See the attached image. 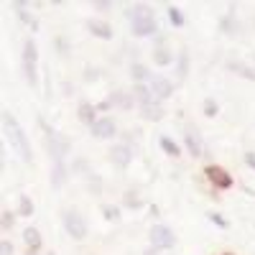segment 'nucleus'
<instances>
[{
    "label": "nucleus",
    "mask_w": 255,
    "mask_h": 255,
    "mask_svg": "<svg viewBox=\"0 0 255 255\" xmlns=\"http://www.w3.org/2000/svg\"><path fill=\"white\" fill-rule=\"evenodd\" d=\"M0 120H3V128H5V138L8 143L15 148V153L23 158L26 163H33V151H31V143L26 138V130L20 128V123L15 120V115L10 110H3L0 113Z\"/></svg>",
    "instance_id": "1"
},
{
    "label": "nucleus",
    "mask_w": 255,
    "mask_h": 255,
    "mask_svg": "<svg viewBox=\"0 0 255 255\" xmlns=\"http://www.w3.org/2000/svg\"><path fill=\"white\" fill-rule=\"evenodd\" d=\"M38 125H41V130H44V135H46V145H49V153H51L54 163H61L64 158H67V153H69V138L56 133L44 118H38Z\"/></svg>",
    "instance_id": "2"
},
{
    "label": "nucleus",
    "mask_w": 255,
    "mask_h": 255,
    "mask_svg": "<svg viewBox=\"0 0 255 255\" xmlns=\"http://www.w3.org/2000/svg\"><path fill=\"white\" fill-rule=\"evenodd\" d=\"M130 18H133V26L130 31L135 36H153L156 33V18H153V10L151 8H145V5H135L130 10Z\"/></svg>",
    "instance_id": "3"
},
{
    "label": "nucleus",
    "mask_w": 255,
    "mask_h": 255,
    "mask_svg": "<svg viewBox=\"0 0 255 255\" xmlns=\"http://www.w3.org/2000/svg\"><path fill=\"white\" fill-rule=\"evenodd\" d=\"M61 222H64V230H67V235L72 240H84L87 238V232H90L87 220H84L77 209H64L61 212Z\"/></svg>",
    "instance_id": "4"
},
{
    "label": "nucleus",
    "mask_w": 255,
    "mask_h": 255,
    "mask_svg": "<svg viewBox=\"0 0 255 255\" xmlns=\"http://www.w3.org/2000/svg\"><path fill=\"white\" fill-rule=\"evenodd\" d=\"M36 67H38L36 44H33V41H26V44H23V74H26L31 87H38V72H36Z\"/></svg>",
    "instance_id": "5"
},
{
    "label": "nucleus",
    "mask_w": 255,
    "mask_h": 255,
    "mask_svg": "<svg viewBox=\"0 0 255 255\" xmlns=\"http://www.w3.org/2000/svg\"><path fill=\"white\" fill-rule=\"evenodd\" d=\"M148 238H151V245L156 250H168V248H174V243H176V235H174V230L168 225H153L151 232H148Z\"/></svg>",
    "instance_id": "6"
},
{
    "label": "nucleus",
    "mask_w": 255,
    "mask_h": 255,
    "mask_svg": "<svg viewBox=\"0 0 255 255\" xmlns=\"http://www.w3.org/2000/svg\"><path fill=\"white\" fill-rule=\"evenodd\" d=\"M204 174H207V179H209V184L215 186V189H230L232 186V176H230V171H225L222 166H207L204 168Z\"/></svg>",
    "instance_id": "7"
},
{
    "label": "nucleus",
    "mask_w": 255,
    "mask_h": 255,
    "mask_svg": "<svg viewBox=\"0 0 255 255\" xmlns=\"http://www.w3.org/2000/svg\"><path fill=\"white\" fill-rule=\"evenodd\" d=\"M90 130H92V135H95V138L108 140V138H115L118 125H115V120H113V118H97V120H95V125L90 128Z\"/></svg>",
    "instance_id": "8"
},
{
    "label": "nucleus",
    "mask_w": 255,
    "mask_h": 255,
    "mask_svg": "<svg viewBox=\"0 0 255 255\" xmlns=\"http://www.w3.org/2000/svg\"><path fill=\"white\" fill-rule=\"evenodd\" d=\"M184 140H186L189 153L194 156V158H199V156L204 153V143H202V138H199V133H197L194 125H186V128H184Z\"/></svg>",
    "instance_id": "9"
},
{
    "label": "nucleus",
    "mask_w": 255,
    "mask_h": 255,
    "mask_svg": "<svg viewBox=\"0 0 255 255\" xmlns=\"http://www.w3.org/2000/svg\"><path fill=\"white\" fill-rule=\"evenodd\" d=\"M148 87H151V92H153L156 100H166V97H171V95H174V84L168 82L166 77H153Z\"/></svg>",
    "instance_id": "10"
},
{
    "label": "nucleus",
    "mask_w": 255,
    "mask_h": 255,
    "mask_svg": "<svg viewBox=\"0 0 255 255\" xmlns=\"http://www.w3.org/2000/svg\"><path fill=\"white\" fill-rule=\"evenodd\" d=\"M110 161L118 166V168H128V163L133 161V151L128 145H113L110 148Z\"/></svg>",
    "instance_id": "11"
},
{
    "label": "nucleus",
    "mask_w": 255,
    "mask_h": 255,
    "mask_svg": "<svg viewBox=\"0 0 255 255\" xmlns=\"http://www.w3.org/2000/svg\"><path fill=\"white\" fill-rule=\"evenodd\" d=\"M108 102H110V108L115 105V108H120V110H130L133 105H135V97H133V92H125V90H115L110 97H108Z\"/></svg>",
    "instance_id": "12"
},
{
    "label": "nucleus",
    "mask_w": 255,
    "mask_h": 255,
    "mask_svg": "<svg viewBox=\"0 0 255 255\" xmlns=\"http://www.w3.org/2000/svg\"><path fill=\"white\" fill-rule=\"evenodd\" d=\"M87 31L90 33H95L97 38H113V28L105 23V20H97V18H92V20H87Z\"/></svg>",
    "instance_id": "13"
},
{
    "label": "nucleus",
    "mask_w": 255,
    "mask_h": 255,
    "mask_svg": "<svg viewBox=\"0 0 255 255\" xmlns=\"http://www.w3.org/2000/svg\"><path fill=\"white\" fill-rule=\"evenodd\" d=\"M23 243H26V248L31 250V253H36V250H41V232L36 230V227H26L23 230Z\"/></svg>",
    "instance_id": "14"
},
{
    "label": "nucleus",
    "mask_w": 255,
    "mask_h": 255,
    "mask_svg": "<svg viewBox=\"0 0 255 255\" xmlns=\"http://www.w3.org/2000/svg\"><path fill=\"white\" fill-rule=\"evenodd\" d=\"M133 97H135V100H140V105H151V102H158V100L153 97L151 87H148V84H143V82L133 87Z\"/></svg>",
    "instance_id": "15"
},
{
    "label": "nucleus",
    "mask_w": 255,
    "mask_h": 255,
    "mask_svg": "<svg viewBox=\"0 0 255 255\" xmlns=\"http://www.w3.org/2000/svg\"><path fill=\"white\" fill-rule=\"evenodd\" d=\"M140 115L145 120H161L163 118V108L158 102H151V105H140Z\"/></svg>",
    "instance_id": "16"
},
{
    "label": "nucleus",
    "mask_w": 255,
    "mask_h": 255,
    "mask_svg": "<svg viewBox=\"0 0 255 255\" xmlns=\"http://www.w3.org/2000/svg\"><path fill=\"white\" fill-rule=\"evenodd\" d=\"M95 110H97V108H92V105L84 102V105H79V113H77V115H79V120H82L84 125H90V128H92V125H95V120H97Z\"/></svg>",
    "instance_id": "17"
},
{
    "label": "nucleus",
    "mask_w": 255,
    "mask_h": 255,
    "mask_svg": "<svg viewBox=\"0 0 255 255\" xmlns=\"http://www.w3.org/2000/svg\"><path fill=\"white\" fill-rule=\"evenodd\" d=\"M18 215H23V217H31L33 215V199L31 197L20 194V199H18Z\"/></svg>",
    "instance_id": "18"
},
{
    "label": "nucleus",
    "mask_w": 255,
    "mask_h": 255,
    "mask_svg": "<svg viewBox=\"0 0 255 255\" xmlns=\"http://www.w3.org/2000/svg\"><path fill=\"white\" fill-rule=\"evenodd\" d=\"M153 61L158 64V67H168V64H171V51H168L166 46H158L153 51Z\"/></svg>",
    "instance_id": "19"
},
{
    "label": "nucleus",
    "mask_w": 255,
    "mask_h": 255,
    "mask_svg": "<svg viewBox=\"0 0 255 255\" xmlns=\"http://www.w3.org/2000/svg\"><path fill=\"white\" fill-rule=\"evenodd\" d=\"M161 148H163L168 156H179V153H181V148L176 145V140H171L168 135H161Z\"/></svg>",
    "instance_id": "20"
},
{
    "label": "nucleus",
    "mask_w": 255,
    "mask_h": 255,
    "mask_svg": "<svg viewBox=\"0 0 255 255\" xmlns=\"http://www.w3.org/2000/svg\"><path fill=\"white\" fill-rule=\"evenodd\" d=\"M15 10H18V15H20V20H23V23H28L33 31L38 28V20H36V18H33L28 10H23V5H20V3H15Z\"/></svg>",
    "instance_id": "21"
},
{
    "label": "nucleus",
    "mask_w": 255,
    "mask_h": 255,
    "mask_svg": "<svg viewBox=\"0 0 255 255\" xmlns=\"http://www.w3.org/2000/svg\"><path fill=\"white\" fill-rule=\"evenodd\" d=\"M130 74H133V79H138V84H140V79H153L151 72H148V67H143V64H133Z\"/></svg>",
    "instance_id": "22"
},
{
    "label": "nucleus",
    "mask_w": 255,
    "mask_h": 255,
    "mask_svg": "<svg viewBox=\"0 0 255 255\" xmlns=\"http://www.w3.org/2000/svg\"><path fill=\"white\" fill-rule=\"evenodd\" d=\"M123 202H125L128 207H130V209H138V207L143 204V199L138 197V191H133V189H130V191H125V197H123Z\"/></svg>",
    "instance_id": "23"
},
{
    "label": "nucleus",
    "mask_w": 255,
    "mask_h": 255,
    "mask_svg": "<svg viewBox=\"0 0 255 255\" xmlns=\"http://www.w3.org/2000/svg\"><path fill=\"white\" fill-rule=\"evenodd\" d=\"M230 69H232V72H238V74H240V77H245V79H255V72H253V69H248L245 64H240V61H232V64H230Z\"/></svg>",
    "instance_id": "24"
},
{
    "label": "nucleus",
    "mask_w": 255,
    "mask_h": 255,
    "mask_svg": "<svg viewBox=\"0 0 255 255\" xmlns=\"http://www.w3.org/2000/svg\"><path fill=\"white\" fill-rule=\"evenodd\" d=\"M202 110H204V115H207V118H215V115L220 113V108H217V100L207 97V100L202 102Z\"/></svg>",
    "instance_id": "25"
},
{
    "label": "nucleus",
    "mask_w": 255,
    "mask_h": 255,
    "mask_svg": "<svg viewBox=\"0 0 255 255\" xmlns=\"http://www.w3.org/2000/svg\"><path fill=\"white\" fill-rule=\"evenodd\" d=\"M102 217L108 220V222H118V220H120V209L113 207V204H105V207H102Z\"/></svg>",
    "instance_id": "26"
},
{
    "label": "nucleus",
    "mask_w": 255,
    "mask_h": 255,
    "mask_svg": "<svg viewBox=\"0 0 255 255\" xmlns=\"http://www.w3.org/2000/svg\"><path fill=\"white\" fill-rule=\"evenodd\" d=\"M168 18H171V23H174L176 28H181V26H184V13H181L179 8L168 5Z\"/></svg>",
    "instance_id": "27"
},
{
    "label": "nucleus",
    "mask_w": 255,
    "mask_h": 255,
    "mask_svg": "<svg viewBox=\"0 0 255 255\" xmlns=\"http://www.w3.org/2000/svg\"><path fill=\"white\" fill-rule=\"evenodd\" d=\"M61 181H64V163H56V168H54V186H61Z\"/></svg>",
    "instance_id": "28"
},
{
    "label": "nucleus",
    "mask_w": 255,
    "mask_h": 255,
    "mask_svg": "<svg viewBox=\"0 0 255 255\" xmlns=\"http://www.w3.org/2000/svg\"><path fill=\"white\" fill-rule=\"evenodd\" d=\"M90 191H92L95 197L102 191V181H100V176H90Z\"/></svg>",
    "instance_id": "29"
},
{
    "label": "nucleus",
    "mask_w": 255,
    "mask_h": 255,
    "mask_svg": "<svg viewBox=\"0 0 255 255\" xmlns=\"http://www.w3.org/2000/svg\"><path fill=\"white\" fill-rule=\"evenodd\" d=\"M13 215H10V212H3V215H0V227H5V230H10L13 227Z\"/></svg>",
    "instance_id": "30"
},
{
    "label": "nucleus",
    "mask_w": 255,
    "mask_h": 255,
    "mask_svg": "<svg viewBox=\"0 0 255 255\" xmlns=\"http://www.w3.org/2000/svg\"><path fill=\"white\" fill-rule=\"evenodd\" d=\"M0 255H13V245L8 240H0Z\"/></svg>",
    "instance_id": "31"
},
{
    "label": "nucleus",
    "mask_w": 255,
    "mask_h": 255,
    "mask_svg": "<svg viewBox=\"0 0 255 255\" xmlns=\"http://www.w3.org/2000/svg\"><path fill=\"white\" fill-rule=\"evenodd\" d=\"M207 217H209L212 222H215V225H220V227H227V222H225V220H222L220 215H215V212H209V215H207Z\"/></svg>",
    "instance_id": "32"
},
{
    "label": "nucleus",
    "mask_w": 255,
    "mask_h": 255,
    "mask_svg": "<svg viewBox=\"0 0 255 255\" xmlns=\"http://www.w3.org/2000/svg\"><path fill=\"white\" fill-rule=\"evenodd\" d=\"M74 168H77V171H82V174H84V171H87V168H90V163H87V161H84V158H77V163H74Z\"/></svg>",
    "instance_id": "33"
},
{
    "label": "nucleus",
    "mask_w": 255,
    "mask_h": 255,
    "mask_svg": "<svg viewBox=\"0 0 255 255\" xmlns=\"http://www.w3.org/2000/svg\"><path fill=\"white\" fill-rule=\"evenodd\" d=\"M186 74V54H181V61H179V77Z\"/></svg>",
    "instance_id": "34"
},
{
    "label": "nucleus",
    "mask_w": 255,
    "mask_h": 255,
    "mask_svg": "<svg viewBox=\"0 0 255 255\" xmlns=\"http://www.w3.org/2000/svg\"><path fill=\"white\" fill-rule=\"evenodd\" d=\"M245 163L255 168V153H253V151H248V153H245Z\"/></svg>",
    "instance_id": "35"
},
{
    "label": "nucleus",
    "mask_w": 255,
    "mask_h": 255,
    "mask_svg": "<svg viewBox=\"0 0 255 255\" xmlns=\"http://www.w3.org/2000/svg\"><path fill=\"white\" fill-rule=\"evenodd\" d=\"M56 44H59V51H61V54L69 51V46H64V38H56Z\"/></svg>",
    "instance_id": "36"
},
{
    "label": "nucleus",
    "mask_w": 255,
    "mask_h": 255,
    "mask_svg": "<svg viewBox=\"0 0 255 255\" xmlns=\"http://www.w3.org/2000/svg\"><path fill=\"white\" fill-rule=\"evenodd\" d=\"M31 255H36V253H31Z\"/></svg>",
    "instance_id": "37"
},
{
    "label": "nucleus",
    "mask_w": 255,
    "mask_h": 255,
    "mask_svg": "<svg viewBox=\"0 0 255 255\" xmlns=\"http://www.w3.org/2000/svg\"><path fill=\"white\" fill-rule=\"evenodd\" d=\"M225 255H230V253H225Z\"/></svg>",
    "instance_id": "38"
}]
</instances>
